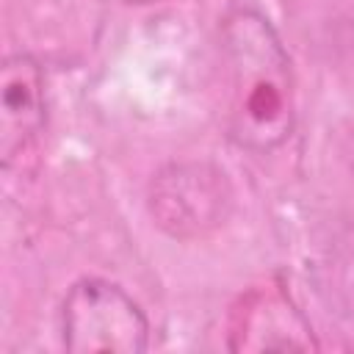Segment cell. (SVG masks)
I'll return each mask as SVG.
<instances>
[{
	"instance_id": "6da1fadb",
	"label": "cell",
	"mask_w": 354,
	"mask_h": 354,
	"mask_svg": "<svg viewBox=\"0 0 354 354\" xmlns=\"http://www.w3.org/2000/svg\"><path fill=\"white\" fill-rule=\"evenodd\" d=\"M230 61V136L246 149H274L293 127L290 61L254 11H238L224 25Z\"/></svg>"
},
{
	"instance_id": "7a4b0ae2",
	"label": "cell",
	"mask_w": 354,
	"mask_h": 354,
	"mask_svg": "<svg viewBox=\"0 0 354 354\" xmlns=\"http://www.w3.org/2000/svg\"><path fill=\"white\" fill-rule=\"evenodd\" d=\"M149 343L144 310L113 282L86 277L64 299V346L75 354H141Z\"/></svg>"
},
{
	"instance_id": "3957f363",
	"label": "cell",
	"mask_w": 354,
	"mask_h": 354,
	"mask_svg": "<svg viewBox=\"0 0 354 354\" xmlns=\"http://www.w3.org/2000/svg\"><path fill=\"white\" fill-rule=\"evenodd\" d=\"M232 188L210 163H171L149 185V213L174 238H202L224 224Z\"/></svg>"
},
{
	"instance_id": "277c9868",
	"label": "cell",
	"mask_w": 354,
	"mask_h": 354,
	"mask_svg": "<svg viewBox=\"0 0 354 354\" xmlns=\"http://www.w3.org/2000/svg\"><path fill=\"white\" fill-rule=\"evenodd\" d=\"M47 119L44 75L33 55L14 53L0 66V160L11 166L41 133Z\"/></svg>"
},
{
	"instance_id": "5b68a950",
	"label": "cell",
	"mask_w": 354,
	"mask_h": 354,
	"mask_svg": "<svg viewBox=\"0 0 354 354\" xmlns=\"http://www.w3.org/2000/svg\"><path fill=\"white\" fill-rule=\"evenodd\" d=\"M230 348L263 351V348H315L307 321L282 296H260L238 313L235 332H230Z\"/></svg>"
},
{
	"instance_id": "8992f818",
	"label": "cell",
	"mask_w": 354,
	"mask_h": 354,
	"mask_svg": "<svg viewBox=\"0 0 354 354\" xmlns=\"http://www.w3.org/2000/svg\"><path fill=\"white\" fill-rule=\"evenodd\" d=\"M124 3H158V0H124Z\"/></svg>"
}]
</instances>
